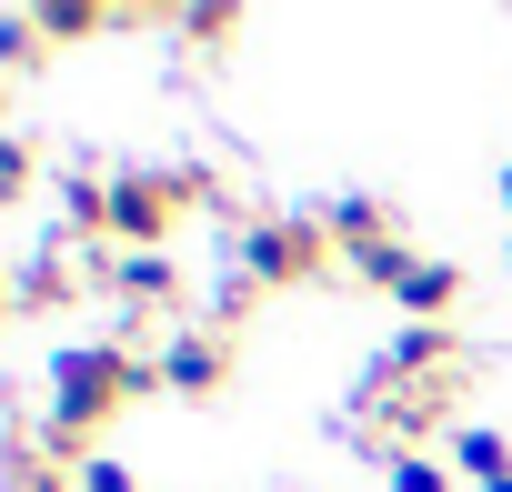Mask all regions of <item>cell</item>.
<instances>
[{
	"label": "cell",
	"instance_id": "obj_10",
	"mask_svg": "<svg viewBox=\"0 0 512 492\" xmlns=\"http://www.w3.org/2000/svg\"><path fill=\"white\" fill-rule=\"evenodd\" d=\"M31 181H41V151L11 131V141H0V201H31Z\"/></svg>",
	"mask_w": 512,
	"mask_h": 492
},
{
	"label": "cell",
	"instance_id": "obj_6",
	"mask_svg": "<svg viewBox=\"0 0 512 492\" xmlns=\"http://www.w3.org/2000/svg\"><path fill=\"white\" fill-rule=\"evenodd\" d=\"M161 392H181V402H211L221 382H231V332H211V322H181L161 352Z\"/></svg>",
	"mask_w": 512,
	"mask_h": 492
},
{
	"label": "cell",
	"instance_id": "obj_12",
	"mask_svg": "<svg viewBox=\"0 0 512 492\" xmlns=\"http://www.w3.org/2000/svg\"><path fill=\"white\" fill-rule=\"evenodd\" d=\"M392 492H452V462H432V452H402V462H392Z\"/></svg>",
	"mask_w": 512,
	"mask_h": 492
},
{
	"label": "cell",
	"instance_id": "obj_4",
	"mask_svg": "<svg viewBox=\"0 0 512 492\" xmlns=\"http://www.w3.org/2000/svg\"><path fill=\"white\" fill-rule=\"evenodd\" d=\"M452 402H462V382L372 372V392H362V432H372V442H392V462H402V452H422L432 432H462V422H452Z\"/></svg>",
	"mask_w": 512,
	"mask_h": 492
},
{
	"label": "cell",
	"instance_id": "obj_11",
	"mask_svg": "<svg viewBox=\"0 0 512 492\" xmlns=\"http://www.w3.org/2000/svg\"><path fill=\"white\" fill-rule=\"evenodd\" d=\"M161 31H171V41H231V31H241V11H171Z\"/></svg>",
	"mask_w": 512,
	"mask_h": 492
},
{
	"label": "cell",
	"instance_id": "obj_3",
	"mask_svg": "<svg viewBox=\"0 0 512 492\" xmlns=\"http://www.w3.org/2000/svg\"><path fill=\"white\" fill-rule=\"evenodd\" d=\"M231 272L262 282V292L322 282V272H332V231H322V211H251V221L231 231Z\"/></svg>",
	"mask_w": 512,
	"mask_h": 492
},
{
	"label": "cell",
	"instance_id": "obj_5",
	"mask_svg": "<svg viewBox=\"0 0 512 492\" xmlns=\"http://www.w3.org/2000/svg\"><path fill=\"white\" fill-rule=\"evenodd\" d=\"M372 292H392L402 302V322H452V302H462V272L452 262H422L412 241H392V252H372V262H352Z\"/></svg>",
	"mask_w": 512,
	"mask_h": 492
},
{
	"label": "cell",
	"instance_id": "obj_14",
	"mask_svg": "<svg viewBox=\"0 0 512 492\" xmlns=\"http://www.w3.org/2000/svg\"><path fill=\"white\" fill-rule=\"evenodd\" d=\"M502 211H512V181H502Z\"/></svg>",
	"mask_w": 512,
	"mask_h": 492
},
{
	"label": "cell",
	"instance_id": "obj_7",
	"mask_svg": "<svg viewBox=\"0 0 512 492\" xmlns=\"http://www.w3.org/2000/svg\"><path fill=\"white\" fill-rule=\"evenodd\" d=\"M452 362H462V332H452V322H402V342H392V362H382V372H412V382H462Z\"/></svg>",
	"mask_w": 512,
	"mask_h": 492
},
{
	"label": "cell",
	"instance_id": "obj_2",
	"mask_svg": "<svg viewBox=\"0 0 512 492\" xmlns=\"http://www.w3.org/2000/svg\"><path fill=\"white\" fill-rule=\"evenodd\" d=\"M201 201H221V181L191 171V161H171V171H111V221H101V241H111V252H171V231H181Z\"/></svg>",
	"mask_w": 512,
	"mask_h": 492
},
{
	"label": "cell",
	"instance_id": "obj_8",
	"mask_svg": "<svg viewBox=\"0 0 512 492\" xmlns=\"http://www.w3.org/2000/svg\"><path fill=\"white\" fill-rule=\"evenodd\" d=\"M322 231H332V252H342V262H372V252H392V241H402V221H392L382 201H332Z\"/></svg>",
	"mask_w": 512,
	"mask_h": 492
},
{
	"label": "cell",
	"instance_id": "obj_13",
	"mask_svg": "<svg viewBox=\"0 0 512 492\" xmlns=\"http://www.w3.org/2000/svg\"><path fill=\"white\" fill-rule=\"evenodd\" d=\"M71 492H131V472H121V462H111V452H91V462H81V472H71Z\"/></svg>",
	"mask_w": 512,
	"mask_h": 492
},
{
	"label": "cell",
	"instance_id": "obj_1",
	"mask_svg": "<svg viewBox=\"0 0 512 492\" xmlns=\"http://www.w3.org/2000/svg\"><path fill=\"white\" fill-rule=\"evenodd\" d=\"M141 392H161V362H151V352H131V342H71V352L51 362V432H41V442L81 472L91 442H101Z\"/></svg>",
	"mask_w": 512,
	"mask_h": 492
},
{
	"label": "cell",
	"instance_id": "obj_9",
	"mask_svg": "<svg viewBox=\"0 0 512 492\" xmlns=\"http://www.w3.org/2000/svg\"><path fill=\"white\" fill-rule=\"evenodd\" d=\"M452 472H462L472 492H502V482H512V442L482 432V422H462V432H452Z\"/></svg>",
	"mask_w": 512,
	"mask_h": 492
}]
</instances>
